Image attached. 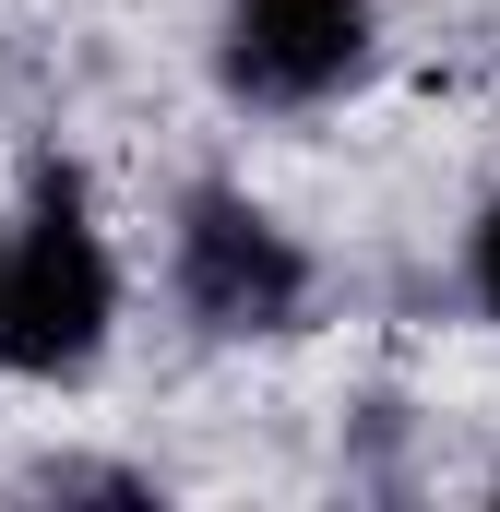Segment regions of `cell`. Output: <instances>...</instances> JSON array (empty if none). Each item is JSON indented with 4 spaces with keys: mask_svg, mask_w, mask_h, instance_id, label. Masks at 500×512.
Segmentation results:
<instances>
[{
    "mask_svg": "<svg viewBox=\"0 0 500 512\" xmlns=\"http://www.w3.org/2000/svg\"><path fill=\"white\" fill-rule=\"evenodd\" d=\"M167 298H179V322L203 346H274V334L310 322L322 262H310V239L274 203H250L239 179H191L167 203Z\"/></svg>",
    "mask_w": 500,
    "mask_h": 512,
    "instance_id": "2",
    "label": "cell"
},
{
    "mask_svg": "<svg viewBox=\"0 0 500 512\" xmlns=\"http://www.w3.org/2000/svg\"><path fill=\"white\" fill-rule=\"evenodd\" d=\"M465 298H477V322L500 334V179H489V203H477V227H465Z\"/></svg>",
    "mask_w": 500,
    "mask_h": 512,
    "instance_id": "5",
    "label": "cell"
},
{
    "mask_svg": "<svg viewBox=\"0 0 500 512\" xmlns=\"http://www.w3.org/2000/svg\"><path fill=\"white\" fill-rule=\"evenodd\" d=\"M120 334V251L96 227V191L72 155L24 167V215L0 227V370L12 382H84Z\"/></svg>",
    "mask_w": 500,
    "mask_h": 512,
    "instance_id": "1",
    "label": "cell"
},
{
    "mask_svg": "<svg viewBox=\"0 0 500 512\" xmlns=\"http://www.w3.org/2000/svg\"><path fill=\"white\" fill-rule=\"evenodd\" d=\"M489 501H500V465H489Z\"/></svg>",
    "mask_w": 500,
    "mask_h": 512,
    "instance_id": "6",
    "label": "cell"
},
{
    "mask_svg": "<svg viewBox=\"0 0 500 512\" xmlns=\"http://www.w3.org/2000/svg\"><path fill=\"white\" fill-rule=\"evenodd\" d=\"M381 48V0H227L215 12V96L250 120L334 108Z\"/></svg>",
    "mask_w": 500,
    "mask_h": 512,
    "instance_id": "3",
    "label": "cell"
},
{
    "mask_svg": "<svg viewBox=\"0 0 500 512\" xmlns=\"http://www.w3.org/2000/svg\"><path fill=\"white\" fill-rule=\"evenodd\" d=\"M24 489L36 501H155L143 465H96V453H48V465H24Z\"/></svg>",
    "mask_w": 500,
    "mask_h": 512,
    "instance_id": "4",
    "label": "cell"
}]
</instances>
